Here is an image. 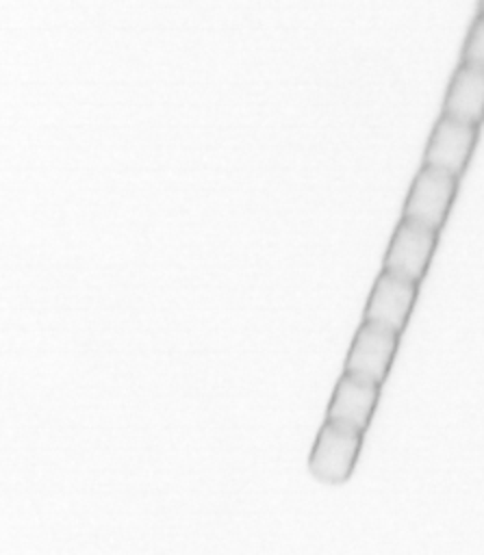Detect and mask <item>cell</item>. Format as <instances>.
<instances>
[{"label":"cell","mask_w":484,"mask_h":555,"mask_svg":"<svg viewBox=\"0 0 484 555\" xmlns=\"http://www.w3.org/2000/svg\"><path fill=\"white\" fill-rule=\"evenodd\" d=\"M362 447V431L332 423L321 425L310 457L308 470L323 483H343L349 479Z\"/></svg>","instance_id":"1"},{"label":"cell","mask_w":484,"mask_h":555,"mask_svg":"<svg viewBox=\"0 0 484 555\" xmlns=\"http://www.w3.org/2000/svg\"><path fill=\"white\" fill-rule=\"evenodd\" d=\"M397 336L399 334L386 327L362 321V325L354 334L349 353L345 358V373L380 386L393 364L397 351Z\"/></svg>","instance_id":"4"},{"label":"cell","mask_w":484,"mask_h":555,"mask_svg":"<svg viewBox=\"0 0 484 555\" xmlns=\"http://www.w3.org/2000/svg\"><path fill=\"white\" fill-rule=\"evenodd\" d=\"M378 395H380L378 384L356 377L352 373H343L334 386L326 418L332 423L365 431L373 416Z\"/></svg>","instance_id":"7"},{"label":"cell","mask_w":484,"mask_h":555,"mask_svg":"<svg viewBox=\"0 0 484 555\" xmlns=\"http://www.w3.org/2000/svg\"><path fill=\"white\" fill-rule=\"evenodd\" d=\"M480 13L484 15V0H480Z\"/></svg>","instance_id":"10"},{"label":"cell","mask_w":484,"mask_h":555,"mask_svg":"<svg viewBox=\"0 0 484 555\" xmlns=\"http://www.w3.org/2000/svg\"><path fill=\"white\" fill-rule=\"evenodd\" d=\"M475 137H477V126L443 115L428 143L425 165L458 178L471 158Z\"/></svg>","instance_id":"6"},{"label":"cell","mask_w":484,"mask_h":555,"mask_svg":"<svg viewBox=\"0 0 484 555\" xmlns=\"http://www.w3.org/2000/svg\"><path fill=\"white\" fill-rule=\"evenodd\" d=\"M434 247L436 230L402 219L389 243L384 256V271L419 284L428 271Z\"/></svg>","instance_id":"3"},{"label":"cell","mask_w":484,"mask_h":555,"mask_svg":"<svg viewBox=\"0 0 484 555\" xmlns=\"http://www.w3.org/2000/svg\"><path fill=\"white\" fill-rule=\"evenodd\" d=\"M415 299H417L415 282L397 278L389 271H382L367 299L365 321L399 334L408 323Z\"/></svg>","instance_id":"5"},{"label":"cell","mask_w":484,"mask_h":555,"mask_svg":"<svg viewBox=\"0 0 484 555\" xmlns=\"http://www.w3.org/2000/svg\"><path fill=\"white\" fill-rule=\"evenodd\" d=\"M445 117L477 126L484 119V69L462 63L445 98Z\"/></svg>","instance_id":"8"},{"label":"cell","mask_w":484,"mask_h":555,"mask_svg":"<svg viewBox=\"0 0 484 555\" xmlns=\"http://www.w3.org/2000/svg\"><path fill=\"white\" fill-rule=\"evenodd\" d=\"M462 63L473 65L477 69H484V15H480L475 20V24L471 26V33H469L467 43H464Z\"/></svg>","instance_id":"9"},{"label":"cell","mask_w":484,"mask_h":555,"mask_svg":"<svg viewBox=\"0 0 484 555\" xmlns=\"http://www.w3.org/2000/svg\"><path fill=\"white\" fill-rule=\"evenodd\" d=\"M456 180L458 178L425 165L410 186L404 206V219L438 232L451 208L456 195Z\"/></svg>","instance_id":"2"}]
</instances>
